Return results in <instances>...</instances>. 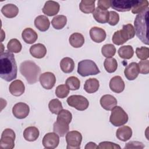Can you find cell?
<instances>
[{
    "instance_id": "cell-37",
    "label": "cell",
    "mask_w": 149,
    "mask_h": 149,
    "mask_svg": "<svg viewBox=\"0 0 149 149\" xmlns=\"http://www.w3.org/2000/svg\"><path fill=\"white\" fill-rule=\"evenodd\" d=\"M48 108L51 113L54 114H58L63 109L62 103L58 99L51 100L48 104Z\"/></svg>"
},
{
    "instance_id": "cell-6",
    "label": "cell",
    "mask_w": 149,
    "mask_h": 149,
    "mask_svg": "<svg viewBox=\"0 0 149 149\" xmlns=\"http://www.w3.org/2000/svg\"><path fill=\"white\" fill-rule=\"evenodd\" d=\"M109 121L115 126H120L127 122L128 115L122 108L116 105L112 109Z\"/></svg>"
},
{
    "instance_id": "cell-1",
    "label": "cell",
    "mask_w": 149,
    "mask_h": 149,
    "mask_svg": "<svg viewBox=\"0 0 149 149\" xmlns=\"http://www.w3.org/2000/svg\"><path fill=\"white\" fill-rule=\"evenodd\" d=\"M17 68L14 55L9 51L1 53L0 77L6 81H10L17 77Z\"/></svg>"
},
{
    "instance_id": "cell-24",
    "label": "cell",
    "mask_w": 149,
    "mask_h": 149,
    "mask_svg": "<svg viewBox=\"0 0 149 149\" xmlns=\"http://www.w3.org/2000/svg\"><path fill=\"white\" fill-rule=\"evenodd\" d=\"M34 25L40 31H45L49 29L50 22L46 16L40 15L36 17L34 20Z\"/></svg>"
},
{
    "instance_id": "cell-10",
    "label": "cell",
    "mask_w": 149,
    "mask_h": 149,
    "mask_svg": "<svg viewBox=\"0 0 149 149\" xmlns=\"http://www.w3.org/2000/svg\"><path fill=\"white\" fill-rule=\"evenodd\" d=\"M70 123L68 120L57 116L56 121L53 125V130L59 136L63 137L68 132Z\"/></svg>"
},
{
    "instance_id": "cell-35",
    "label": "cell",
    "mask_w": 149,
    "mask_h": 149,
    "mask_svg": "<svg viewBox=\"0 0 149 149\" xmlns=\"http://www.w3.org/2000/svg\"><path fill=\"white\" fill-rule=\"evenodd\" d=\"M8 51L14 53H19L21 51L22 46L20 42L16 38H12L7 44Z\"/></svg>"
},
{
    "instance_id": "cell-12",
    "label": "cell",
    "mask_w": 149,
    "mask_h": 149,
    "mask_svg": "<svg viewBox=\"0 0 149 149\" xmlns=\"http://www.w3.org/2000/svg\"><path fill=\"white\" fill-rule=\"evenodd\" d=\"M59 143V135L55 132H51L45 134L42 139V145L46 148H55L58 147Z\"/></svg>"
},
{
    "instance_id": "cell-21",
    "label": "cell",
    "mask_w": 149,
    "mask_h": 149,
    "mask_svg": "<svg viewBox=\"0 0 149 149\" xmlns=\"http://www.w3.org/2000/svg\"><path fill=\"white\" fill-rule=\"evenodd\" d=\"M9 90L13 95L20 96L24 93L25 87L23 83L20 80H15L10 83Z\"/></svg>"
},
{
    "instance_id": "cell-30",
    "label": "cell",
    "mask_w": 149,
    "mask_h": 149,
    "mask_svg": "<svg viewBox=\"0 0 149 149\" xmlns=\"http://www.w3.org/2000/svg\"><path fill=\"white\" fill-rule=\"evenodd\" d=\"M70 44L74 48H80L84 43L83 36L79 33H73L69 38Z\"/></svg>"
},
{
    "instance_id": "cell-4",
    "label": "cell",
    "mask_w": 149,
    "mask_h": 149,
    "mask_svg": "<svg viewBox=\"0 0 149 149\" xmlns=\"http://www.w3.org/2000/svg\"><path fill=\"white\" fill-rule=\"evenodd\" d=\"M135 34V30L132 24H125L121 30L114 33L112 36V42L117 45H122L127 40L133 38Z\"/></svg>"
},
{
    "instance_id": "cell-29",
    "label": "cell",
    "mask_w": 149,
    "mask_h": 149,
    "mask_svg": "<svg viewBox=\"0 0 149 149\" xmlns=\"http://www.w3.org/2000/svg\"><path fill=\"white\" fill-rule=\"evenodd\" d=\"M60 67L62 72H63L64 73H71L74 68V61L69 57L63 58L61 61Z\"/></svg>"
},
{
    "instance_id": "cell-34",
    "label": "cell",
    "mask_w": 149,
    "mask_h": 149,
    "mask_svg": "<svg viewBox=\"0 0 149 149\" xmlns=\"http://www.w3.org/2000/svg\"><path fill=\"white\" fill-rule=\"evenodd\" d=\"M147 8H148V1H136L135 3L132 8V12L134 14H139L144 11Z\"/></svg>"
},
{
    "instance_id": "cell-19",
    "label": "cell",
    "mask_w": 149,
    "mask_h": 149,
    "mask_svg": "<svg viewBox=\"0 0 149 149\" xmlns=\"http://www.w3.org/2000/svg\"><path fill=\"white\" fill-rule=\"evenodd\" d=\"M100 104L104 109L111 111L117 105V100L112 95L105 94L101 98Z\"/></svg>"
},
{
    "instance_id": "cell-46",
    "label": "cell",
    "mask_w": 149,
    "mask_h": 149,
    "mask_svg": "<svg viewBox=\"0 0 149 149\" xmlns=\"http://www.w3.org/2000/svg\"><path fill=\"white\" fill-rule=\"evenodd\" d=\"M111 1L110 0H99L97 2V7L104 10H107L111 6Z\"/></svg>"
},
{
    "instance_id": "cell-43",
    "label": "cell",
    "mask_w": 149,
    "mask_h": 149,
    "mask_svg": "<svg viewBox=\"0 0 149 149\" xmlns=\"http://www.w3.org/2000/svg\"><path fill=\"white\" fill-rule=\"evenodd\" d=\"M139 68V72L142 74H148L149 73V61L143 60L138 63Z\"/></svg>"
},
{
    "instance_id": "cell-27",
    "label": "cell",
    "mask_w": 149,
    "mask_h": 149,
    "mask_svg": "<svg viewBox=\"0 0 149 149\" xmlns=\"http://www.w3.org/2000/svg\"><path fill=\"white\" fill-rule=\"evenodd\" d=\"M1 12L5 17L8 18H13L17 15L19 9L15 5L8 3L2 8Z\"/></svg>"
},
{
    "instance_id": "cell-31",
    "label": "cell",
    "mask_w": 149,
    "mask_h": 149,
    "mask_svg": "<svg viewBox=\"0 0 149 149\" xmlns=\"http://www.w3.org/2000/svg\"><path fill=\"white\" fill-rule=\"evenodd\" d=\"M95 2L94 0H82L80 3L79 8L84 13H93L95 10Z\"/></svg>"
},
{
    "instance_id": "cell-8",
    "label": "cell",
    "mask_w": 149,
    "mask_h": 149,
    "mask_svg": "<svg viewBox=\"0 0 149 149\" xmlns=\"http://www.w3.org/2000/svg\"><path fill=\"white\" fill-rule=\"evenodd\" d=\"M68 104L78 111H84L87 109L89 102L87 99L81 95H72L67 99Z\"/></svg>"
},
{
    "instance_id": "cell-44",
    "label": "cell",
    "mask_w": 149,
    "mask_h": 149,
    "mask_svg": "<svg viewBox=\"0 0 149 149\" xmlns=\"http://www.w3.org/2000/svg\"><path fill=\"white\" fill-rule=\"evenodd\" d=\"M109 17L108 23L111 26H115L119 21V16L118 13L115 11H109Z\"/></svg>"
},
{
    "instance_id": "cell-14",
    "label": "cell",
    "mask_w": 149,
    "mask_h": 149,
    "mask_svg": "<svg viewBox=\"0 0 149 149\" xmlns=\"http://www.w3.org/2000/svg\"><path fill=\"white\" fill-rule=\"evenodd\" d=\"M30 112V108L27 104L24 102L16 104L12 108V113L15 117L17 119H24L26 118Z\"/></svg>"
},
{
    "instance_id": "cell-18",
    "label": "cell",
    "mask_w": 149,
    "mask_h": 149,
    "mask_svg": "<svg viewBox=\"0 0 149 149\" xmlns=\"http://www.w3.org/2000/svg\"><path fill=\"white\" fill-rule=\"evenodd\" d=\"M89 33L91 40L97 43L102 42L106 38L105 31L100 27H93L90 30Z\"/></svg>"
},
{
    "instance_id": "cell-2",
    "label": "cell",
    "mask_w": 149,
    "mask_h": 149,
    "mask_svg": "<svg viewBox=\"0 0 149 149\" xmlns=\"http://www.w3.org/2000/svg\"><path fill=\"white\" fill-rule=\"evenodd\" d=\"M148 8L139 13L134 21V30L137 37L142 42L148 45Z\"/></svg>"
},
{
    "instance_id": "cell-26",
    "label": "cell",
    "mask_w": 149,
    "mask_h": 149,
    "mask_svg": "<svg viewBox=\"0 0 149 149\" xmlns=\"http://www.w3.org/2000/svg\"><path fill=\"white\" fill-rule=\"evenodd\" d=\"M40 135L38 129L35 126H29L26 128L23 132V137L24 139L29 141H34L36 140Z\"/></svg>"
},
{
    "instance_id": "cell-38",
    "label": "cell",
    "mask_w": 149,
    "mask_h": 149,
    "mask_svg": "<svg viewBox=\"0 0 149 149\" xmlns=\"http://www.w3.org/2000/svg\"><path fill=\"white\" fill-rule=\"evenodd\" d=\"M116 52V48L115 46L111 44H105L101 48V53L102 55L107 58H112Z\"/></svg>"
},
{
    "instance_id": "cell-13",
    "label": "cell",
    "mask_w": 149,
    "mask_h": 149,
    "mask_svg": "<svg viewBox=\"0 0 149 149\" xmlns=\"http://www.w3.org/2000/svg\"><path fill=\"white\" fill-rule=\"evenodd\" d=\"M39 80L41 85L47 90L52 88L56 83L55 74L50 72H47L40 74Z\"/></svg>"
},
{
    "instance_id": "cell-47",
    "label": "cell",
    "mask_w": 149,
    "mask_h": 149,
    "mask_svg": "<svg viewBox=\"0 0 149 149\" xmlns=\"http://www.w3.org/2000/svg\"><path fill=\"white\" fill-rule=\"evenodd\" d=\"M85 149H94V148H98V146L95 143L93 142H89L88 143L86 146H85Z\"/></svg>"
},
{
    "instance_id": "cell-15",
    "label": "cell",
    "mask_w": 149,
    "mask_h": 149,
    "mask_svg": "<svg viewBox=\"0 0 149 149\" xmlns=\"http://www.w3.org/2000/svg\"><path fill=\"white\" fill-rule=\"evenodd\" d=\"M59 4L54 1H47L42 9V12L48 16H52L56 15L59 11Z\"/></svg>"
},
{
    "instance_id": "cell-25",
    "label": "cell",
    "mask_w": 149,
    "mask_h": 149,
    "mask_svg": "<svg viewBox=\"0 0 149 149\" xmlns=\"http://www.w3.org/2000/svg\"><path fill=\"white\" fill-rule=\"evenodd\" d=\"M116 136L119 140L122 141H126L131 138L132 136V130L127 126H121L117 129Z\"/></svg>"
},
{
    "instance_id": "cell-22",
    "label": "cell",
    "mask_w": 149,
    "mask_h": 149,
    "mask_svg": "<svg viewBox=\"0 0 149 149\" xmlns=\"http://www.w3.org/2000/svg\"><path fill=\"white\" fill-rule=\"evenodd\" d=\"M93 16L97 22L104 24L108 22L109 13L108 10H104L97 7L93 13Z\"/></svg>"
},
{
    "instance_id": "cell-17",
    "label": "cell",
    "mask_w": 149,
    "mask_h": 149,
    "mask_svg": "<svg viewBox=\"0 0 149 149\" xmlns=\"http://www.w3.org/2000/svg\"><path fill=\"white\" fill-rule=\"evenodd\" d=\"M110 89L116 93H120L125 89V83L123 79L119 76L113 77L109 81Z\"/></svg>"
},
{
    "instance_id": "cell-40",
    "label": "cell",
    "mask_w": 149,
    "mask_h": 149,
    "mask_svg": "<svg viewBox=\"0 0 149 149\" xmlns=\"http://www.w3.org/2000/svg\"><path fill=\"white\" fill-rule=\"evenodd\" d=\"M69 93V89L66 84H61L57 86L55 90L56 95L60 98L66 97Z\"/></svg>"
},
{
    "instance_id": "cell-36",
    "label": "cell",
    "mask_w": 149,
    "mask_h": 149,
    "mask_svg": "<svg viewBox=\"0 0 149 149\" xmlns=\"http://www.w3.org/2000/svg\"><path fill=\"white\" fill-rule=\"evenodd\" d=\"M104 66L107 72L108 73H113L116 71L118 68V63L116 60L113 58H108L104 60Z\"/></svg>"
},
{
    "instance_id": "cell-3",
    "label": "cell",
    "mask_w": 149,
    "mask_h": 149,
    "mask_svg": "<svg viewBox=\"0 0 149 149\" xmlns=\"http://www.w3.org/2000/svg\"><path fill=\"white\" fill-rule=\"evenodd\" d=\"M20 72L29 84L36 83L41 72L40 68L32 61H25L20 65Z\"/></svg>"
},
{
    "instance_id": "cell-42",
    "label": "cell",
    "mask_w": 149,
    "mask_h": 149,
    "mask_svg": "<svg viewBox=\"0 0 149 149\" xmlns=\"http://www.w3.org/2000/svg\"><path fill=\"white\" fill-rule=\"evenodd\" d=\"M98 148L100 149H120V146L110 141H102L99 144Z\"/></svg>"
},
{
    "instance_id": "cell-41",
    "label": "cell",
    "mask_w": 149,
    "mask_h": 149,
    "mask_svg": "<svg viewBox=\"0 0 149 149\" xmlns=\"http://www.w3.org/2000/svg\"><path fill=\"white\" fill-rule=\"evenodd\" d=\"M136 54L138 58L141 60H146L149 57V49L148 47H146L137 48Z\"/></svg>"
},
{
    "instance_id": "cell-5",
    "label": "cell",
    "mask_w": 149,
    "mask_h": 149,
    "mask_svg": "<svg viewBox=\"0 0 149 149\" xmlns=\"http://www.w3.org/2000/svg\"><path fill=\"white\" fill-rule=\"evenodd\" d=\"M100 72L95 63L89 59L81 61L78 63L77 73L83 77L95 75Z\"/></svg>"
},
{
    "instance_id": "cell-9",
    "label": "cell",
    "mask_w": 149,
    "mask_h": 149,
    "mask_svg": "<svg viewBox=\"0 0 149 149\" xmlns=\"http://www.w3.org/2000/svg\"><path fill=\"white\" fill-rule=\"evenodd\" d=\"M66 141L67 149H79L82 141V135L78 131H70L66 135Z\"/></svg>"
},
{
    "instance_id": "cell-33",
    "label": "cell",
    "mask_w": 149,
    "mask_h": 149,
    "mask_svg": "<svg viewBox=\"0 0 149 149\" xmlns=\"http://www.w3.org/2000/svg\"><path fill=\"white\" fill-rule=\"evenodd\" d=\"M67 22V18L64 15H56L55 16L52 21L51 24L53 27L57 30H60L63 29L65 25L66 24Z\"/></svg>"
},
{
    "instance_id": "cell-11",
    "label": "cell",
    "mask_w": 149,
    "mask_h": 149,
    "mask_svg": "<svg viewBox=\"0 0 149 149\" xmlns=\"http://www.w3.org/2000/svg\"><path fill=\"white\" fill-rule=\"evenodd\" d=\"M135 2V0H114L111 1V6L119 12H127L132 9Z\"/></svg>"
},
{
    "instance_id": "cell-45",
    "label": "cell",
    "mask_w": 149,
    "mask_h": 149,
    "mask_svg": "<svg viewBox=\"0 0 149 149\" xmlns=\"http://www.w3.org/2000/svg\"><path fill=\"white\" fill-rule=\"evenodd\" d=\"M144 147V146L141 142L132 141L126 143L125 148H143Z\"/></svg>"
},
{
    "instance_id": "cell-39",
    "label": "cell",
    "mask_w": 149,
    "mask_h": 149,
    "mask_svg": "<svg viewBox=\"0 0 149 149\" xmlns=\"http://www.w3.org/2000/svg\"><path fill=\"white\" fill-rule=\"evenodd\" d=\"M66 86L71 90H77L80 88V81L79 79L75 76L68 77L65 82Z\"/></svg>"
},
{
    "instance_id": "cell-7",
    "label": "cell",
    "mask_w": 149,
    "mask_h": 149,
    "mask_svg": "<svg viewBox=\"0 0 149 149\" xmlns=\"http://www.w3.org/2000/svg\"><path fill=\"white\" fill-rule=\"evenodd\" d=\"M15 133L9 128L5 129L1 134L0 140V148L12 149L15 147Z\"/></svg>"
},
{
    "instance_id": "cell-32",
    "label": "cell",
    "mask_w": 149,
    "mask_h": 149,
    "mask_svg": "<svg viewBox=\"0 0 149 149\" xmlns=\"http://www.w3.org/2000/svg\"><path fill=\"white\" fill-rule=\"evenodd\" d=\"M118 53L121 58L129 59L133 56L134 51L131 45H124L119 48Z\"/></svg>"
},
{
    "instance_id": "cell-20",
    "label": "cell",
    "mask_w": 149,
    "mask_h": 149,
    "mask_svg": "<svg viewBox=\"0 0 149 149\" xmlns=\"http://www.w3.org/2000/svg\"><path fill=\"white\" fill-rule=\"evenodd\" d=\"M30 52L33 57L41 59L45 56L47 54V48L44 44L38 43L30 47Z\"/></svg>"
},
{
    "instance_id": "cell-23",
    "label": "cell",
    "mask_w": 149,
    "mask_h": 149,
    "mask_svg": "<svg viewBox=\"0 0 149 149\" xmlns=\"http://www.w3.org/2000/svg\"><path fill=\"white\" fill-rule=\"evenodd\" d=\"M23 41L29 44H31L36 41L38 38L37 33L31 28H26L22 33Z\"/></svg>"
},
{
    "instance_id": "cell-16",
    "label": "cell",
    "mask_w": 149,
    "mask_h": 149,
    "mask_svg": "<svg viewBox=\"0 0 149 149\" xmlns=\"http://www.w3.org/2000/svg\"><path fill=\"white\" fill-rule=\"evenodd\" d=\"M124 74L129 80H133L136 79L139 74V65L136 62L129 63L125 69Z\"/></svg>"
},
{
    "instance_id": "cell-28",
    "label": "cell",
    "mask_w": 149,
    "mask_h": 149,
    "mask_svg": "<svg viewBox=\"0 0 149 149\" xmlns=\"http://www.w3.org/2000/svg\"><path fill=\"white\" fill-rule=\"evenodd\" d=\"M100 87L99 81L95 78H90L87 79L84 84V90L90 94L96 92Z\"/></svg>"
}]
</instances>
